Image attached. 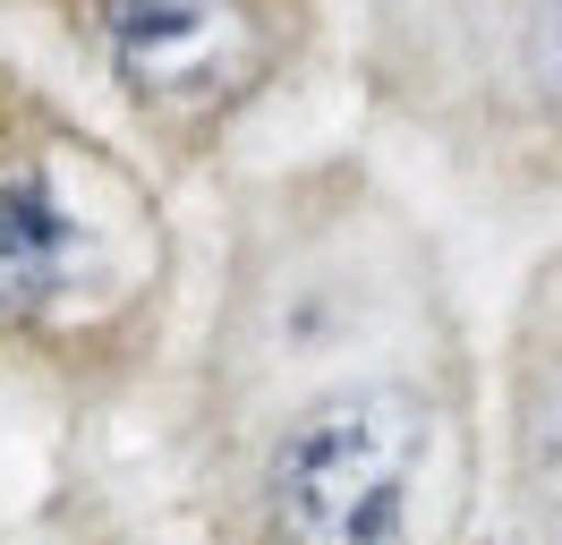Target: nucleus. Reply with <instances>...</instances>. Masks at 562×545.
Here are the masks:
<instances>
[{"label": "nucleus", "mask_w": 562, "mask_h": 545, "mask_svg": "<svg viewBox=\"0 0 562 545\" xmlns=\"http://www.w3.org/2000/svg\"><path fill=\"white\" fill-rule=\"evenodd\" d=\"M86 34L154 129L205 136L273 77L290 0H86Z\"/></svg>", "instance_id": "nucleus-3"}, {"label": "nucleus", "mask_w": 562, "mask_h": 545, "mask_svg": "<svg viewBox=\"0 0 562 545\" xmlns=\"http://www.w3.org/2000/svg\"><path fill=\"white\" fill-rule=\"evenodd\" d=\"M520 435H528V469L546 477L562 494V349L537 367V383H528V418H520Z\"/></svg>", "instance_id": "nucleus-5"}, {"label": "nucleus", "mask_w": 562, "mask_h": 545, "mask_svg": "<svg viewBox=\"0 0 562 545\" xmlns=\"http://www.w3.org/2000/svg\"><path fill=\"white\" fill-rule=\"evenodd\" d=\"M443 418L418 383H333L265 452V545H426Z\"/></svg>", "instance_id": "nucleus-1"}, {"label": "nucleus", "mask_w": 562, "mask_h": 545, "mask_svg": "<svg viewBox=\"0 0 562 545\" xmlns=\"http://www.w3.org/2000/svg\"><path fill=\"white\" fill-rule=\"evenodd\" d=\"M128 213L145 204L120 197L86 145L60 136H0V324H69L111 307L128 272Z\"/></svg>", "instance_id": "nucleus-2"}, {"label": "nucleus", "mask_w": 562, "mask_h": 545, "mask_svg": "<svg viewBox=\"0 0 562 545\" xmlns=\"http://www.w3.org/2000/svg\"><path fill=\"white\" fill-rule=\"evenodd\" d=\"M503 43H512V77H520L528 111L546 129H562V0H512Z\"/></svg>", "instance_id": "nucleus-4"}]
</instances>
